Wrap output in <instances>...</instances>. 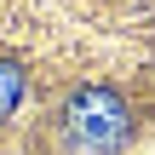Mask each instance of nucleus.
<instances>
[{"label": "nucleus", "mask_w": 155, "mask_h": 155, "mask_svg": "<svg viewBox=\"0 0 155 155\" xmlns=\"http://www.w3.org/2000/svg\"><path fill=\"white\" fill-rule=\"evenodd\" d=\"M132 132V109L115 86H81L69 104H63V138L81 155H109L127 144Z\"/></svg>", "instance_id": "f257e3e1"}]
</instances>
